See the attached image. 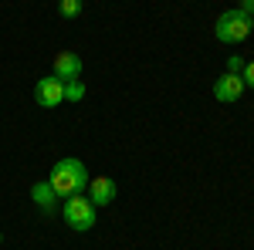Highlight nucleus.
<instances>
[{
  "label": "nucleus",
  "instance_id": "nucleus-1",
  "mask_svg": "<svg viewBox=\"0 0 254 250\" xmlns=\"http://www.w3.org/2000/svg\"><path fill=\"white\" fill-rule=\"evenodd\" d=\"M88 169H85V162L75 159V155H64L55 162V169L48 176V183H51V190L58 193V196H75V193L88 190Z\"/></svg>",
  "mask_w": 254,
  "mask_h": 250
},
{
  "label": "nucleus",
  "instance_id": "nucleus-2",
  "mask_svg": "<svg viewBox=\"0 0 254 250\" xmlns=\"http://www.w3.org/2000/svg\"><path fill=\"white\" fill-rule=\"evenodd\" d=\"M61 216L71 230H92L95 227V203L88 196H68V203L61 206Z\"/></svg>",
  "mask_w": 254,
  "mask_h": 250
},
{
  "label": "nucleus",
  "instance_id": "nucleus-3",
  "mask_svg": "<svg viewBox=\"0 0 254 250\" xmlns=\"http://www.w3.org/2000/svg\"><path fill=\"white\" fill-rule=\"evenodd\" d=\"M217 41H227V44H234V41H244L251 34V17L237 7V10H227V14H220L217 17Z\"/></svg>",
  "mask_w": 254,
  "mask_h": 250
},
{
  "label": "nucleus",
  "instance_id": "nucleus-4",
  "mask_svg": "<svg viewBox=\"0 0 254 250\" xmlns=\"http://www.w3.org/2000/svg\"><path fill=\"white\" fill-rule=\"evenodd\" d=\"M34 101H38L41 108H55L64 101V81H58L55 75L41 78L38 85H34Z\"/></svg>",
  "mask_w": 254,
  "mask_h": 250
},
{
  "label": "nucleus",
  "instance_id": "nucleus-5",
  "mask_svg": "<svg viewBox=\"0 0 254 250\" xmlns=\"http://www.w3.org/2000/svg\"><path fill=\"white\" fill-rule=\"evenodd\" d=\"M241 95H244V78L237 75V71H227V75H220L214 81V98L217 101H237Z\"/></svg>",
  "mask_w": 254,
  "mask_h": 250
},
{
  "label": "nucleus",
  "instance_id": "nucleus-6",
  "mask_svg": "<svg viewBox=\"0 0 254 250\" xmlns=\"http://www.w3.org/2000/svg\"><path fill=\"white\" fill-rule=\"evenodd\" d=\"M55 78L58 81H75V78H81V58L71 54V51L55 54Z\"/></svg>",
  "mask_w": 254,
  "mask_h": 250
},
{
  "label": "nucleus",
  "instance_id": "nucleus-7",
  "mask_svg": "<svg viewBox=\"0 0 254 250\" xmlns=\"http://www.w3.org/2000/svg\"><path fill=\"white\" fill-rule=\"evenodd\" d=\"M88 200L95 206H109L116 200V179L109 176H98V179H88Z\"/></svg>",
  "mask_w": 254,
  "mask_h": 250
},
{
  "label": "nucleus",
  "instance_id": "nucleus-8",
  "mask_svg": "<svg viewBox=\"0 0 254 250\" xmlns=\"http://www.w3.org/2000/svg\"><path fill=\"white\" fill-rule=\"evenodd\" d=\"M31 200H34L44 213H55V200H58V193L51 190V183L44 179V183H34V186H31Z\"/></svg>",
  "mask_w": 254,
  "mask_h": 250
},
{
  "label": "nucleus",
  "instance_id": "nucleus-9",
  "mask_svg": "<svg viewBox=\"0 0 254 250\" xmlns=\"http://www.w3.org/2000/svg\"><path fill=\"white\" fill-rule=\"evenodd\" d=\"M81 98H85V85H81V78L64 81V101H81Z\"/></svg>",
  "mask_w": 254,
  "mask_h": 250
},
{
  "label": "nucleus",
  "instance_id": "nucleus-10",
  "mask_svg": "<svg viewBox=\"0 0 254 250\" xmlns=\"http://www.w3.org/2000/svg\"><path fill=\"white\" fill-rule=\"evenodd\" d=\"M81 14V0H61V17H78Z\"/></svg>",
  "mask_w": 254,
  "mask_h": 250
},
{
  "label": "nucleus",
  "instance_id": "nucleus-11",
  "mask_svg": "<svg viewBox=\"0 0 254 250\" xmlns=\"http://www.w3.org/2000/svg\"><path fill=\"white\" fill-rule=\"evenodd\" d=\"M244 85H248V88H254V61H248V64H244Z\"/></svg>",
  "mask_w": 254,
  "mask_h": 250
},
{
  "label": "nucleus",
  "instance_id": "nucleus-12",
  "mask_svg": "<svg viewBox=\"0 0 254 250\" xmlns=\"http://www.w3.org/2000/svg\"><path fill=\"white\" fill-rule=\"evenodd\" d=\"M241 10H244V14L251 17V14H254V0H241Z\"/></svg>",
  "mask_w": 254,
  "mask_h": 250
},
{
  "label": "nucleus",
  "instance_id": "nucleus-13",
  "mask_svg": "<svg viewBox=\"0 0 254 250\" xmlns=\"http://www.w3.org/2000/svg\"><path fill=\"white\" fill-rule=\"evenodd\" d=\"M227 68H231V71H241V68H244V61H241V58H231V61H227Z\"/></svg>",
  "mask_w": 254,
  "mask_h": 250
},
{
  "label": "nucleus",
  "instance_id": "nucleus-14",
  "mask_svg": "<svg viewBox=\"0 0 254 250\" xmlns=\"http://www.w3.org/2000/svg\"><path fill=\"white\" fill-rule=\"evenodd\" d=\"M251 31H254V14H251Z\"/></svg>",
  "mask_w": 254,
  "mask_h": 250
},
{
  "label": "nucleus",
  "instance_id": "nucleus-15",
  "mask_svg": "<svg viewBox=\"0 0 254 250\" xmlns=\"http://www.w3.org/2000/svg\"><path fill=\"white\" fill-rule=\"evenodd\" d=\"M0 240H3V233H0Z\"/></svg>",
  "mask_w": 254,
  "mask_h": 250
}]
</instances>
